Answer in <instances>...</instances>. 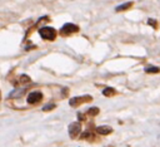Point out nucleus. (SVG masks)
Returning <instances> with one entry per match:
<instances>
[{
    "instance_id": "nucleus-7",
    "label": "nucleus",
    "mask_w": 160,
    "mask_h": 147,
    "mask_svg": "<svg viewBox=\"0 0 160 147\" xmlns=\"http://www.w3.org/2000/svg\"><path fill=\"white\" fill-rule=\"evenodd\" d=\"M96 131H98V133H100V134H109L110 132H111V128L110 127H108V126H99L98 128H96Z\"/></svg>"
},
{
    "instance_id": "nucleus-6",
    "label": "nucleus",
    "mask_w": 160,
    "mask_h": 147,
    "mask_svg": "<svg viewBox=\"0 0 160 147\" xmlns=\"http://www.w3.org/2000/svg\"><path fill=\"white\" fill-rule=\"evenodd\" d=\"M24 92H25V88H24V87H21V88H16V89H14L12 92H10L8 97H9V98H18V97L22 95Z\"/></svg>"
},
{
    "instance_id": "nucleus-13",
    "label": "nucleus",
    "mask_w": 160,
    "mask_h": 147,
    "mask_svg": "<svg viewBox=\"0 0 160 147\" xmlns=\"http://www.w3.org/2000/svg\"><path fill=\"white\" fill-rule=\"evenodd\" d=\"M54 107H55V104H52V103L51 104H46V106L42 107V111H49V109H52Z\"/></svg>"
},
{
    "instance_id": "nucleus-1",
    "label": "nucleus",
    "mask_w": 160,
    "mask_h": 147,
    "mask_svg": "<svg viewBox=\"0 0 160 147\" xmlns=\"http://www.w3.org/2000/svg\"><path fill=\"white\" fill-rule=\"evenodd\" d=\"M39 34L45 40H54L56 38V30L50 26H44L39 30Z\"/></svg>"
},
{
    "instance_id": "nucleus-3",
    "label": "nucleus",
    "mask_w": 160,
    "mask_h": 147,
    "mask_svg": "<svg viewBox=\"0 0 160 147\" xmlns=\"http://www.w3.org/2000/svg\"><path fill=\"white\" fill-rule=\"evenodd\" d=\"M88 101H91V97L89 95H84V97H72L70 101H69V104L71 107H76L78 104H81L84 102H88Z\"/></svg>"
},
{
    "instance_id": "nucleus-4",
    "label": "nucleus",
    "mask_w": 160,
    "mask_h": 147,
    "mask_svg": "<svg viewBox=\"0 0 160 147\" xmlns=\"http://www.w3.org/2000/svg\"><path fill=\"white\" fill-rule=\"evenodd\" d=\"M81 131V126L79 122H72L69 124V134L70 137H76Z\"/></svg>"
},
{
    "instance_id": "nucleus-5",
    "label": "nucleus",
    "mask_w": 160,
    "mask_h": 147,
    "mask_svg": "<svg viewBox=\"0 0 160 147\" xmlns=\"http://www.w3.org/2000/svg\"><path fill=\"white\" fill-rule=\"evenodd\" d=\"M41 98H42V94L40 93V92H31L29 95H28V102L30 103V104H36L38 102H40L41 101Z\"/></svg>"
},
{
    "instance_id": "nucleus-10",
    "label": "nucleus",
    "mask_w": 160,
    "mask_h": 147,
    "mask_svg": "<svg viewBox=\"0 0 160 147\" xmlns=\"http://www.w3.org/2000/svg\"><path fill=\"white\" fill-rule=\"evenodd\" d=\"M115 92H114V89L112 88H105L104 90H102V94L104 95H108V97H110V95H112Z\"/></svg>"
},
{
    "instance_id": "nucleus-2",
    "label": "nucleus",
    "mask_w": 160,
    "mask_h": 147,
    "mask_svg": "<svg viewBox=\"0 0 160 147\" xmlns=\"http://www.w3.org/2000/svg\"><path fill=\"white\" fill-rule=\"evenodd\" d=\"M78 30H79L78 25L68 23V24H65V25H64V26L60 29V34L65 36V35H70V34H72V33H76Z\"/></svg>"
},
{
    "instance_id": "nucleus-11",
    "label": "nucleus",
    "mask_w": 160,
    "mask_h": 147,
    "mask_svg": "<svg viewBox=\"0 0 160 147\" xmlns=\"http://www.w3.org/2000/svg\"><path fill=\"white\" fill-rule=\"evenodd\" d=\"M88 113H89L90 116H95V114H98V113H99V109H98L96 107H91V108L88 111Z\"/></svg>"
},
{
    "instance_id": "nucleus-14",
    "label": "nucleus",
    "mask_w": 160,
    "mask_h": 147,
    "mask_svg": "<svg viewBox=\"0 0 160 147\" xmlns=\"http://www.w3.org/2000/svg\"><path fill=\"white\" fill-rule=\"evenodd\" d=\"M148 23H149V25H152L154 28H156V26H158V24H156V20H155V19H149V21H148Z\"/></svg>"
},
{
    "instance_id": "nucleus-8",
    "label": "nucleus",
    "mask_w": 160,
    "mask_h": 147,
    "mask_svg": "<svg viewBox=\"0 0 160 147\" xmlns=\"http://www.w3.org/2000/svg\"><path fill=\"white\" fill-rule=\"evenodd\" d=\"M132 5V3L131 1H129V3H125V4H121V5H119V6H116V11H124V10H126V9H129L130 6Z\"/></svg>"
},
{
    "instance_id": "nucleus-12",
    "label": "nucleus",
    "mask_w": 160,
    "mask_h": 147,
    "mask_svg": "<svg viewBox=\"0 0 160 147\" xmlns=\"http://www.w3.org/2000/svg\"><path fill=\"white\" fill-rule=\"evenodd\" d=\"M19 80H20V83H29V82H30V78H29L28 75H25V74H24V75H21V77H20V79H19Z\"/></svg>"
},
{
    "instance_id": "nucleus-9",
    "label": "nucleus",
    "mask_w": 160,
    "mask_h": 147,
    "mask_svg": "<svg viewBox=\"0 0 160 147\" xmlns=\"http://www.w3.org/2000/svg\"><path fill=\"white\" fill-rule=\"evenodd\" d=\"M145 72L146 73H158L159 72V68L158 67H146L145 68Z\"/></svg>"
}]
</instances>
